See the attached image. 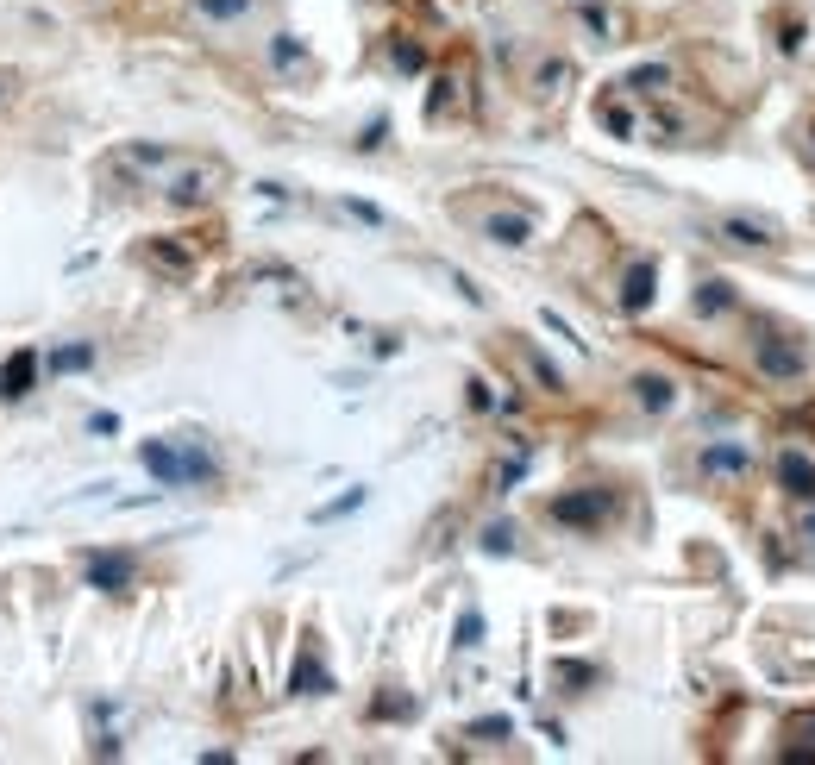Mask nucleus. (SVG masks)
Returning <instances> with one entry per match:
<instances>
[{
    "instance_id": "nucleus-1",
    "label": "nucleus",
    "mask_w": 815,
    "mask_h": 765,
    "mask_svg": "<svg viewBox=\"0 0 815 765\" xmlns=\"http://www.w3.org/2000/svg\"><path fill=\"white\" fill-rule=\"evenodd\" d=\"M138 458H145V471H151L157 483H170V490H182V483H207V477H214V465H207L201 452H170V446H145Z\"/></svg>"
},
{
    "instance_id": "nucleus-2",
    "label": "nucleus",
    "mask_w": 815,
    "mask_h": 765,
    "mask_svg": "<svg viewBox=\"0 0 815 765\" xmlns=\"http://www.w3.org/2000/svg\"><path fill=\"white\" fill-rule=\"evenodd\" d=\"M552 521H565V527H602V521H609V496H596V490L558 496L552 502Z\"/></svg>"
},
{
    "instance_id": "nucleus-3",
    "label": "nucleus",
    "mask_w": 815,
    "mask_h": 765,
    "mask_svg": "<svg viewBox=\"0 0 815 765\" xmlns=\"http://www.w3.org/2000/svg\"><path fill=\"white\" fill-rule=\"evenodd\" d=\"M778 483H784V496L815 502V465H809L803 452H778Z\"/></svg>"
},
{
    "instance_id": "nucleus-4",
    "label": "nucleus",
    "mask_w": 815,
    "mask_h": 765,
    "mask_svg": "<svg viewBox=\"0 0 815 765\" xmlns=\"http://www.w3.org/2000/svg\"><path fill=\"white\" fill-rule=\"evenodd\" d=\"M759 364H765V377H797V370H803V352H797V345L765 339V345H759Z\"/></svg>"
},
{
    "instance_id": "nucleus-5",
    "label": "nucleus",
    "mask_w": 815,
    "mask_h": 765,
    "mask_svg": "<svg viewBox=\"0 0 815 765\" xmlns=\"http://www.w3.org/2000/svg\"><path fill=\"white\" fill-rule=\"evenodd\" d=\"M483 226H489V239H496V245H527L533 239V220L527 214H489Z\"/></svg>"
},
{
    "instance_id": "nucleus-6",
    "label": "nucleus",
    "mask_w": 815,
    "mask_h": 765,
    "mask_svg": "<svg viewBox=\"0 0 815 765\" xmlns=\"http://www.w3.org/2000/svg\"><path fill=\"white\" fill-rule=\"evenodd\" d=\"M32 377H38V358H32V352H13V358H7V389H0V396L19 402V396L32 389Z\"/></svg>"
},
{
    "instance_id": "nucleus-7",
    "label": "nucleus",
    "mask_w": 815,
    "mask_h": 765,
    "mask_svg": "<svg viewBox=\"0 0 815 765\" xmlns=\"http://www.w3.org/2000/svg\"><path fill=\"white\" fill-rule=\"evenodd\" d=\"M88 577H95L101 590H126V584H132V565H126V559H95V565H88Z\"/></svg>"
},
{
    "instance_id": "nucleus-8",
    "label": "nucleus",
    "mask_w": 815,
    "mask_h": 765,
    "mask_svg": "<svg viewBox=\"0 0 815 765\" xmlns=\"http://www.w3.org/2000/svg\"><path fill=\"white\" fill-rule=\"evenodd\" d=\"M703 471H747V452H740V446H709L703 452Z\"/></svg>"
},
{
    "instance_id": "nucleus-9",
    "label": "nucleus",
    "mask_w": 815,
    "mask_h": 765,
    "mask_svg": "<svg viewBox=\"0 0 815 765\" xmlns=\"http://www.w3.org/2000/svg\"><path fill=\"white\" fill-rule=\"evenodd\" d=\"M627 308H646V301H652V264H634V276H627Z\"/></svg>"
},
{
    "instance_id": "nucleus-10",
    "label": "nucleus",
    "mask_w": 815,
    "mask_h": 765,
    "mask_svg": "<svg viewBox=\"0 0 815 765\" xmlns=\"http://www.w3.org/2000/svg\"><path fill=\"white\" fill-rule=\"evenodd\" d=\"M728 239H734V245H778L772 226H753V220H728Z\"/></svg>"
},
{
    "instance_id": "nucleus-11",
    "label": "nucleus",
    "mask_w": 815,
    "mask_h": 765,
    "mask_svg": "<svg viewBox=\"0 0 815 765\" xmlns=\"http://www.w3.org/2000/svg\"><path fill=\"white\" fill-rule=\"evenodd\" d=\"M634 396H640L646 408H665V402H671V383H665V377H640V383H634Z\"/></svg>"
},
{
    "instance_id": "nucleus-12",
    "label": "nucleus",
    "mask_w": 815,
    "mask_h": 765,
    "mask_svg": "<svg viewBox=\"0 0 815 765\" xmlns=\"http://www.w3.org/2000/svg\"><path fill=\"white\" fill-rule=\"evenodd\" d=\"M790 740H803V747H790V753L815 759V715H803V722H790Z\"/></svg>"
},
{
    "instance_id": "nucleus-13",
    "label": "nucleus",
    "mask_w": 815,
    "mask_h": 765,
    "mask_svg": "<svg viewBox=\"0 0 815 765\" xmlns=\"http://www.w3.org/2000/svg\"><path fill=\"white\" fill-rule=\"evenodd\" d=\"M201 13H214V19H232V13H245V0H201Z\"/></svg>"
},
{
    "instance_id": "nucleus-14",
    "label": "nucleus",
    "mask_w": 815,
    "mask_h": 765,
    "mask_svg": "<svg viewBox=\"0 0 815 765\" xmlns=\"http://www.w3.org/2000/svg\"><path fill=\"white\" fill-rule=\"evenodd\" d=\"M88 364V352H82V345H76V352H57V370H82Z\"/></svg>"
},
{
    "instance_id": "nucleus-15",
    "label": "nucleus",
    "mask_w": 815,
    "mask_h": 765,
    "mask_svg": "<svg viewBox=\"0 0 815 765\" xmlns=\"http://www.w3.org/2000/svg\"><path fill=\"white\" fill-rule=\"evenodd\" d=\"M0 101H7V76H0Z\"/></svg>"
}]
</instances>
